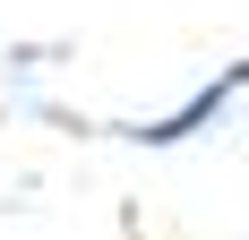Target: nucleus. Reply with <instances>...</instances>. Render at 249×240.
<instances>
[{"instance_id":"obj_1","label":"nucleus","mask_w":249,"mask_h":240,"mask_svg":"<svg viewBox=\"0 0 249 240\" xmlns=\"http://www.w3.org/2000/svg\"><path fill=\"white\" fill-rule=\"evenodd\" d=\"M241 86H249V69H232L224 86H206V95H189V103H180L172 120H155V129H129V137H155V146H172V137H189V129H206V120L224 112V103L241 95Z\"/></svg>"}]
</instances>
